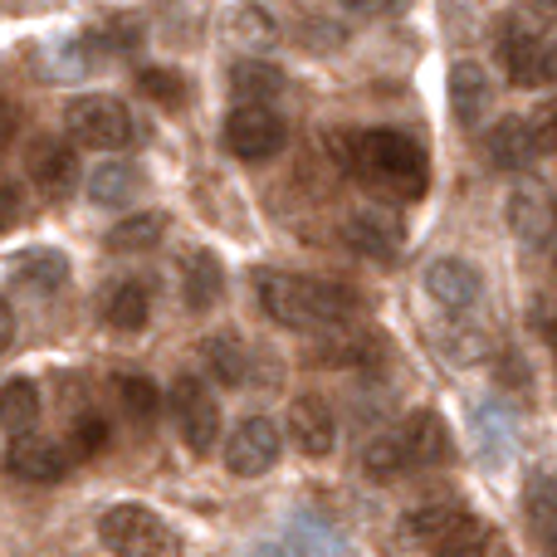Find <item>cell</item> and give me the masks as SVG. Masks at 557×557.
Masks as SVG:
<instances>
[{
    "mask_svg": "<svg viewBox=\"0 0 557 557\" xmlns=\"http://www.w3.org/2000/svg\"><path fill=\"white\" fill-rule=\"evenodd\" d=\"M15 343V313H10V304H0V352Z\"/></svg>",
    "mask_w": 557,
    "mask_h": 557,
    "instance_id": "obj_41",
    "label": "cell"
},
{
    "mask_svg": "<svg viewBox=\"0 0 557 557\" xmlns=\"http://www.w3.org/2000/svg\"><path fill=\"white\" fill-rule=\"evenodd\" d=\"M401 441H406V455H411V470H421V465H445L450 460V431H445V421L435 411H416L406 416L401 425Z\"/></svg>",
    "mask_w": 557,
    "mask_h": 557,
    "instance_id": "obj_17",
    "label": "cell"
},
{
    "mask_svg": "<svg viewBox=\"0 0 557 557\" xmlns=\"http://www.w3.org/2000/svg\"><path fill=\"white\" fill-rule=\"evenodd\" d=\"M172 416H176V431H182L186 450L196 455H211L215 435H221V406H215L211 386L201 376H176L172 382Z\"/></svg>",
    "mask_w": 557,
    "mask_h": 557,
    "instance_id": "obj_5",
    "label": "cell"
},
{
    "mask_svg": "<svg viewBox=\"0 0 557 557\" xmlns=\"http://www.w3.org/2000/svg\"><path fill=\"white\" fill-rule=\"evenodd\" d=\"M103 318L117 327V333H137V327H147V318H152L147 284H137V278L113 284V288H108V298H103Z\"/></svg>",
    "mask_w": 557,
    "mask_h": 557,
    "instance_id": "obj_25",
    "label": "cell"
},
{
    "mask_svg": "<svg viewBox=\"0 0 557 557\" xmlns=\"http://www.w3.org/2000/svg\"><path fill=\"white\" fill-rule=\"evenodd\" d=\"M284 69L278 64H264V59H240V64L231 69V94L240 98V108H270L278 94H284Z\"/></svg>",
    "mask_w": 557,
    "mask_h": 557,
    "instance_id": "obj_19",
    "label": "cell"
},
{
    "mask_svg": "<svg viewBox=\"0 0 557 557\" xmlns=\"http://www.w3.org/2000/svg\"><path fill=\"white\" fill-rule=\"evenodd\" d=\"M15 133H20V108L0 98V152H5V147L15 143Z\"/></svg>",
    "mask_w": 557,
    "mask_h": 557,
    "instance_id": "obj_40",
    "label": "cell"
},
{
    "mask_svg": "<svg viewBox=\"0 0 557 557\" xmlns=\"http://www.w3.org/2000/svg\"><path fill=\"white\" fill-rule=\"evenodd\" d=\"M425 294L445 308V313H470L484 298V274L474 260H460V255H441L425 270Z\"/></svg>",
    "mask_w": 557,
    "mask_h": 557,
    "instance_id": "obj_8",
    "label": "cell"
},
{
    "mask_svg": "<svg viewBox=\"0 0 557 557\" xmlns=\"http://www.w3.org/2000/svg\"><path fill=\"white\" fill-rule=\"evenodd\" d=\"M162 235H166L162 211H133L127 221H117L113 231H108V250L113 255H143V250H152V245H162Z\"/></svg>",
    "mask_w": 557,
    "mask_h": 557,
    "instance_id": "obj_26",
    "label": "cell"
},
{
    "mask_svg": "<svg viewBox=\"0 0 557 557\" xmlns=\"http://www.w3.org/2000/svg\"><path fill=\"white\" fill-rule=\"evenodd\" d=\"M533 20H557V0H519Z\"/></svg>",
    "mask_w": 557,
    "mask_h": 557,
    "instance_id": "obj_42",
    "label": "cell"
},
{
    "mask_svg": "<svg viewBox=\"0 0 557 557\" xmlns=\"http://www.w3.org/2000/svg\"><path fill=\"white\" fill-rule=\"evenodd\" d=\"M465 519H470V513H465L460 504H421V509H411V513H406L401 533H406V539H411V543H421V548L441 553L445 543H450L455 533L465 529Z\"/></svg>",
    "mask_w": 557,
    "mask_h": 557,
    "instance_id": "obj_16",
    "label": "cell"
},
{
    "mask_svg": "<svg viewBox=\"0 0 557 557\" xmlns=\"http://www.w3.org/2000/svg\"><path fill=\"white\" fill-rule=\"evenodd\" d=\"M343 166L357 176L362 186H372L386 201H421L425 186H431V166H425V147L411 133H396V127H367L352 133L337 147Z\"/></svg>",
    "mask_w": 557,
    "mask_h": 557,
    "instance_id": "obj_1",
    "label": "cell"
},
{
    "mask_svg": "<svg viewBox=\"0 0 557 557\" xmlns=\"http://www.w3.org/2000/svg\"><path fill=\"white\" fill-rule=\"evenodd\" d=\"M484 103H490V74H484L480 64H470V59H460V64L450 69V113L460 127H474L484 113Z\"/></svg>",
    "mask_w": 557,
    "mask_h": 557,
    "instance_id": "obj_21",
    "label": "cell"
},
{
    "mask_svg": "<svg viewBox=\"0 0 557 557\" xmlns=\"http://www.w3.org/2000/svg\"><path fill=\"white\" fill-rule=\"evenodd\" d=\"M137 88H143L152 103H162V108H182L186 103V78L172 74V69H143V74H137Z\"/></svg>",
    "mask_w": 557,
    "mask_h": 557,
    "instance_id": "obj_33",
    "label": "cell"
},
{
    "mask_svg": "<svg viewBox=\"0 0 557 557\" xmlns=\"http://www.w3.org/2000/svg\"><path fill=\"white\" fill-rule=\"evenodd\" d=\"M533 157H539V147H533L529 117H504L484 133V162L499 166V172H523Z\"/></svg>",
    "mask_w": 557,
    "mask_h": 557,
    "instance_id": "obj_15",
    "label": "cell"
},
{
    "mask_svg": "<svg viewBox=\"0 0 557 557\" xmlns=\"http://www.w3.org/2000/svg\"><path fill=\"white\" fill-rule=\"evenodd\" d=\"M231 35L240 39V45H250V49H270L278 39V25H274V15L264 5H240L231 15Z\"/></svg>",
    "mask_w": 557,
    "mask_h": 557,
    "instance_id": "obj_32",
    "label": "cell"
},
{
    "mask_svg": "<svg viewBox=\"0 0 557 557\" xmlns=\"http://www.w3.org/2000/svg\"><path fill=\"white\" fill-rule=\"evenodd\" d=\"M5 470L29 484H54L69 474V455H64V445L45 441V435H15L5 450Z\"/></svg>",
    "mask_w": 557,
    "mask_h": 557,
    "instance_id": "obj_14",
    "label": "cell"
},
{
    "mask_svg": "<svg viewBox=\"0 0 557 557\" xmlns=\"http://www.w3.org/2000/svg\"><path fill=\"white\" fill-rule=\"evenodd\" d=\"M539 84H557V29H539V64H533Z\"/></svg>",
    "mask_w": 557,
    "mask_h": 557,
    "instance_id": "obj_37",
    "label": "cell"
},
{
    "mask_svg": "<svg viewBox=\"0 0 557 557\" xmlns=\"http://www.w3.org/2000/svg\"><path fill=\"white\" fill-rule=\"evenodd\" d=\"M25 172L45 201H64L78 186V152L69 143H54V137H35L25 152Z\"/></svg>",
    "mask_w": 557,
    "mask_h": 557,
    "instance_id": "obj_9",
    "label": "cell"
},
{
    "mask_svg": "<svg viewBox=\"0 0 557 557\" xmlns=\"http://www.w3.org/2000/svg\"><path fill=\"white\" fill-rule=\"evenodd\" d=\"M117 401H123V411L133 416V421H152L157 406H162V392H157L152 376L123 372V376H117Z\"/></svg>",
    "mask_w": 557,
    "mask_h": 557,
    "instance_id": "obj_31",
    "label": "cell"
},
{
    "mask_svg": "<svg viewBox=\"0 0 557 557\" xmlns=\"http://www.w3.org/2000/svg\"><path fill=\"white\" fill-rule=\"evenodd\" d=\"M288 143V123L274 108H235L225 117V147H231L240 162H270L274 152H284Z\"/></svg>",
    "mask_w": 557,
    "mask_h": 557,
    "instance_id": "obj_7",
    "label": "cell"
},
{
    "mask_svg": "<svg viewBox=\"0 0 557 557\" xmlns=\"http://www.w3.org/2000/svg\"><path fill=\"white\" fill-rule=\"evenodd\" d=\"M474 445H480V460L490 465V470L509 465L513 425H509V411H504V406H480V411H474Z\"/></svg>",
    "mask_w": 557,
    "mask_h": 557,
    "instance_id": "obj_23",
    "label": "cell"
},
{
    "mask_svg": "<svg viewBox=\"0 0 557 557\" xmlns=\"http://www.w3.org/2000/svg\"><path fill=\"white\" fill-rule=\"evenodd\" d=\"M64 127L74 143L98 147V152H123L133 147V113L113 94H84L64 108Z\"/></svg>",
    "mask_w": 557,
    "mask_h": 557,
    "instance_id": "obj_4",
    "label": "cell"
},
{
    "mask_svg": "<svg viewBox=\"0 0 557 557\" xmlns=\"http://www.w3.org/2000/svg\"><path fill=\"white\" fill-rule=\"evenodd\" d=\"M94 59H98V49H94V39H59V45H49L45 49V69L39 74L45 78H59V84H74V78H84L88 69H94Z\"/></svg>",
    "mask_w": 557,
    "mask_h": 557,
    "instance_id": "obj_29",
    "label": "cell"
},
{
    "mask_svg": "<svg viewBox=\"0 0 557 557\" xmlns=\"http://www.w3.org/2000/svg\"><path fill=\"white\" fill-rule=\"evenodd\" d=\"M255 557H288V553L278 548V543H264V548H255Z\"/></svg>",
    "mask_w": 557,
    "mask_h": 557,
    "instance_id": "obj_43",
    "label": "cell"
},
{
    "mask_svg": "<svg viewBox=\"0 0 557 557\" xmlns=\"http://www.w3.org/2000/svg\"><path fill=\"white\" fill-rule=\"evenodd\" d=\"M294 553L298 557H327L333 553V533L318 529L313 519H298L294 523Z\"/></svg>",
    "mask_w": 557,
    "mask_h": 557,
    "instance_id": "obj_34",
    "label": "cell"
},
{
    "mask_svg": "<svg viewBox=\"0 0 557 557\" xmlns=\"http://www.w3.org/2000/svg\"><path fill=\"white\" fill-rule=\"evenodd\" d=\"M20 215H25V196H20L10 182H0V235L15 231Z\"/></svg>",
    "mask_w": 557,
    "mask_h": 557,
    "instance_id": "obj_39",
    "label": "cell"
},
{
    "mask_svg": "<svg viewBox=\"0 0 557 557\" xmlns=\"http://www.w3.org/2000/svg\"><path fill=\"white\" fill-rule=\"evenodd\" d=\"M98 539L113 557H182V539L172 533V523L143 504H113L98 519Z\"/></svg>",
    "mask_w": 557,
    "mask_h": 557,
    "instance_id": "obj_3",
    "label": "cell"
},
{
    "mask_svg": "<svg viewBox=\"0 0 557 557\" xmlns=\"http://www.w3.org/2000/svg\"><path fill=\"white\" fill-rule=\"evenodd\" d=\"M108 445V421L103 416H78L74 421V455H98Z\"/></svg>",
    "mask_w": 557,
    "mask_h": 557,
    "instance_id": "obj_35",
    "label": "cell"
},
{
    "mask_svg": "<svg viewBox=\"0 0 557 557\" xmlns=\"http://www.w3.org/2000/svg\"><path fill=\"white\" fill-rule=\"evenodd\" d=\"M278 450H284V435L270 416H245L225 441V470L240 480H260L278 465Z\"/></svg>",
    "mask_w": 557,
    "mask_h": 557,
    "instance_id": "obj_6",
    "label": "cell"
},
{
    "mask_svg": "<svg viewBox=\"0 0 557 557\" xmlns=\"http://www.w3.org/2000/svg\"><path fill=\"white\" fill-rule=\"evenodd\" d=\"M362 470H367V480H396V474L411 470V455H406L401 431L372 435V441H367V450H362Z\"/></svg>",
    "mask_w": 557,
    "mask_h": 557,
    "instance_id": "obj_30",
    "label": "cell"
},
{
    "mask_svg": "<svg viewBox=\"0 0 557 557\" xmlns=\"http://www.w3.org/2000/svg\"><path fill=\"white\" fill-rule=\"evenodd\" d=\"M499 59H504V69H509V78L519 88H539V78H533V64H539V29H533V25L504 20V29H499Z\"/></svg>",
    "mask_w": 557,
    "mask_h": 557,
    "instance_id": "obj_20",
    "label": "cell"
},
{
    "mask_svg": "<svg viewBox=\"0 0 557 557\" xmlns=\"http://www.w3.org/2000/svg\"><path fill=\"white\" fill-rule=\"evenodd\" d=\"M548 347H553V357H557V323H548Z\"/></svg>",
    "mask_w": 557,
    "mask_h": 557,
    "instance_id": "obj_44",
    "label": "cell"
},
{
    "mask_svg": "<svg viewBox=\"0 0 557 557\" xmlns=\"http://www.w3.org/2000/svg\"><path fill=\"white\" fill-rule=\"evenodd\" d=\"M288 441H294L298 450L308 455V460H323V455H333V445H337L333 406H327L323 396H298V401L288 406Z\"/></svg>",
    "mask_w": 557,
    "mask_h": 557,
    "instance_id": "obj_12",
    "label": "cell"
},
{
    "mask_svg": "<svg viewBox=\"0 0 557 557\" xmlns=\"http://www.w3.org/2000/svg\"><path fill=\"white\" fill-rule=\"evenodd\" d=\"M529 127H533V147H539V152H557V98L529 117Z\"/></svg>",
    "mask_w": 557,
    "mask_h": 557,
    "instance_id": "obj_36",
    "label": "cell"
},
{
    "mask_svg": "<svg viewBox=\"0 0 557 557\" xmlns=\"http://www.w3.org/2000/svg\"><path fill=\"white\" fill-rule=\"evenodd\" d=\"M35 421H39V386L29 376H15V382L0 386V425L10 435H29Z\"/></svg>",
    "mask_w": 557,
    "mask_h": 557,
    "instance_id": "obj_28",
    "label": "cell"
},
{
    "mask_svg": "<svg viewBox=\"0 0 557 557\" xmlns=\"http://www.w3.org/2000/svg\"><path fill=\"white\" fill-rule=\"evenodd\" d=\"M343 240H347V250L367 255V260H382V264H392L396 255L406 250L401 221H396V215H386V211H357V215H347V221H343Z\"/></svg>",
    "mask_w": 557,
    "mask_h": 557,
    "instance_id": "obj_10",
    "label": "cell"
},
{
    "mask_svg": "<svg viewBox=\"0 0 557 557\" xmlns=\"http://www.w3.org/2000/svg\"><path fill=\"white\" fill-rule=\"evenodd\" d=\"M406 5H411V0H343V10H352V15H362V20H392V15H401Z\"/></svg>",
    "mask_w": 557,
    "mask_h": 557,
    "instance_id": "obj_38",
    "label": "cell"
},
{
    "mask_svg": "<svg viewBox=\"0 0 557 557\" xmlns=\"http://www.w3.org/2000/svg\"><path fill=\"white\" fill-rule=\"evenodd\" d=\"M5 284L15 294H54L69 284V255L54 245H35V250H20L5 270Z\"/></svg>",
    "mask_w": 557,
    "mask_h": 557,
    "instance_id": "obj_13",
    "label": "cell"
},
{
    "mask_svg": "<svg viewBox=\"0 0 557 557\" xmlns=\"http://www.w3.org/2000/svg\"><path fill=\"white\" fill-rule=\"evenodd\" d=\"M137 186H143V176H137L127 162H103V166H94V176H88V201L117 211V206L133 201Z\"/></svg>",
    "mask_w": 557,
    "mask_h": 557,
    "instance_id": "obj_27",
    "label": "cell"
},
{
    "mask_svg": "<svg viewBox=\"0 0 557 557\" xmlns=\"http://www.w3.org/2000/svg\"><path fill=\"white\" fill-rule=\"evenodd\" d=\"M225 294V270L221 260H215L211 250H191L182 260V298L191 313H206V308H215Z\"/></svg>",
    "mask_w": 557,
    "mask_h": 557,
    "instance_id": "obj_18",
    "label": "cell"
},
{
    "mask_svg": "<svg viewBox=\"0 0 557 557\" xmlns=\"http://www.w3.org/2000/svg\"><path fill=\"white\" fill-rule=\"evenodd\" d=\"M201 357L221 386H245V376H250V352H245L240 333H211L201 343Z\"/></svg>",
    "mask_w": 557,
    "mask_h": 557,
    "instance_id": "obj_24",
    "label": "cell"
},
{
    "mask_svg": "<svg viewBox=\"0 0 557 557\" xmlns=\"http://www.w3.org/2000/svg\"><path fill=\"white\" fill-rule=\"evenodd\" d=\"M255 288H260L264 313L278 327H294V333H327V327H343L357 313V294L347 284H333V278L264 270L255 274Z\"/></svg>",
    "mask_w": 557,
    "mask_h": 557,
    "instance_id": "obj_2",
    "label": "cell"
},
{
    "mask_svg": "<svg viewBox=\"0 0 557 557\" xmlns=\"http://www.w3.org/2000/svg\"><path fill=\"white\" fill-rule=\"evenodd\" d=\"M523 509H529L533 539H539L543 557H557V474H533Z\"/></svg>",
    "mask_w": 557,
    "mask_h": 557,
    "instance_id": "obj_22",
    "label": "cell"
},
{
    "mask_svg": "<svg viewBox=\"0 0 557 557\" xmlns=\"http://www.w3.org/2000/svg\"><path fill=\"white\" fill-rule=\"evenodd\" d=\"M553 225H557V206L548 196V186L543 182H523L509 191V231L519 235L523 245H548L553 240Z\"/></svg>",
    "mask_w": 557,
    "mask_h": 557,
    "instance_id": "obj_11",
    "label": "cell"
}]
</instances>
